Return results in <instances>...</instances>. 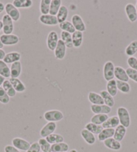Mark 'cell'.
<instances>
[{
	"mask_svg": "<svg viewBox=\"0 0 137 152\" xmlns=\"http://www.w3.org/2000/svg\"><path fill=\"white\" fill-rule=\"evenodd\" d=\"M114 129H104L97 136L98 140L104 142L105 140H108V139L113 137L114 135Z\"/></svg>",
	"mask_w": 137,
	"mask_h": 152,
	"instance_id": "24",
	"label": "cell"
},
{
	"mask_svg": "<svg viewBox=\"0 0 137 152\" xmlns=\"http://www.w3.org/2000/svg\"><path fill=\"white\" fill-rule=\"evenodd\" d=\"M126 133V128L124 127L122 125H119L115 129L114 137L116 140L119 141H122L124 138Z\"/></svg>",
	"mask_w": 137,
	"mask_h": 152,
	"instance_id": "23",
	"label": "cell"
},
{
	"mask_svg": "<svg viewBox=\"0 0 137 152\" xmlns=\"http://www.w3.org/2000/svg\"><path fill=\"white\" fill-rule=\"evenodd\" d=\"M120 125V121L117 116H112L105 121L102 125L104 129H114Z\"/></svg>",
	"mask_w": 137,
	"mask_h": 152,
	"instance_id": "16",
	"label": "cell"
},
{
	"mask_svg": "<svg viewBox=\"0 0 137 152\" xmlns=\"http://www.w3.org/2000/svg\"><path fill=\"white\" fill-rule=\"evenodd\" d=\"M44 119L49 122H58L63 119L64 115L59 110H50L44 114Z\"/></svg>",
	"mask_w": 137,
	"mask_h": 152,
	"instance_id": "2",
	"label": "cell"
},
{
	"mask_svg": "<svg viewBox=\"0 0 137 152\" xmlns=\"http://www.w3.org/2000/svg\"><path fill=\"white\" fill-rule=\"evenodd\" d=\"M5 80H6L5 78L0 75V87H1V85H3V83H4Z\"/></svg>",
	"mask_w": 137,
	"mask_h": 152,
	"instance_id": "50",
	"label": "cell"
},
{
	"mask_svg": "<svg viewBox=\"0 0 137 152\" xmlns=\"http://www.w3.org/2000/svg\"><path fill=\"white\" fill-rule=\"evenodd\" d=\"M59 40V36H58V34L56 32L52 31V32H49L46 38V45L49 50L55 51Z\"/></svg>",
	"mask_w": 137,
	"mask_h": 152,
	"instance_id": "6",
	"label": "cell"
},
{
	"mask_svg": "<svg viewBox=\"0 0 137 152\" xmlns=\"http://www.w3.org/2000/svg\"><path fill=\"white\" fill-rule=\"evenodd\" d=\"M22 73V64L20 61L15 62L10 66V78H18Z\"/></svg>",
	"mask_w": 137,
	"mask_h": 152,
	"instance_id": "17",
	"label": "cell"
},
{
	"mask_svg": "<svg viewBox=\"0 0 137 152\" xmlns=\"http://www.w3.org/2000/svg\"><path fill=\"white\" fill-rule=\"evenodd\" d=\"M12 4L16 8H30L32 6L33 1L31 0H14Z\"/></svg>",
	"mask_w": 137,
	"mask_h": 152,
	"instance_id": "30",
	"label": "cell"
},
{
	"mask_svg": "<svg viewBox=\"0 0 137 152\" xmlns=\"http://www.w3.org/2000/svg\"><path fill=\"white\" fill-rule=\"evenodd\" d=\"M137 52V40H134L126 46L125 54L129 57L134 56Z\"/></svg>",
	"mask_w": 137,
	"mask_h": 152,
	"instance_id": "37",
	"label": "cell"
},
{
	"mask_svg": "<svg viewBox=\"0 0 137 152\" xmlns=\"http://www.w3.org/2000/svg\"><path fill=\"white\" fill-rule=\"evenodd\" d=\"M40 22L46 26H57L58 25V20L57 16L52 15H41L39 17Z\"/></svg>",
	"mask_w": 137,
	"mask_h": 152,
	"instance_id": "14",
	"label": "cell"
},
{
	"mask_svg": "<svg viewBox=\"0 0 137 152\" xmlns=\"http://www.w3.org/2000/svg\"><path fill=\"white\" fill-rule=\"evenodd\" d=\"M5 11L6 14L12 18L14 22H18L20 18V12L19 10L16 8L12 3H7L5 6Z\"/></svg>",
	"mask_w": 137,
	"mask_h": 152,
	"instance_id": "4",
	"label": "cell"
},
{
	"mask_svg": "<svg viewBox=\"0 0 137 152\" xmlns=\"http://www.w3.org/2000/svg\"><path fill=\"white\" fill-rule=\"evenodd\" d=\"M51 3V0H42V1H41L40 11L42 15L49 14Z\"/></svg>",
	"mask_w": 137,
	"mask_h": 152,
	"instance_id": "41",
	"label": "cell"
},
{
	"mask_svg": "<svg viewBox=\"0 0 137 152\" xmlns=\"http://www.w3.org/2000/svg\"><path fill=\"white\" fill-rule=\"evenodd\" d=\"M126 71L128 76L129 79H131L132 80H133L134 82L137 83V70L132 69L130 68H128V69L126 70Z\"/></svg>",
	"mask_w": 137,
	"mask_h": 152,
	"instance_id": "44",
	"label": "cell"
},
{
	"mask_svg": "<svg viewBox=\"0 0 137 152\" xmlns=\"http://www.w3.org/2000/svg\"><path fill=\"white\" fill-rule=\"evenodd\" d=\"M104 145L107 148L114 151L120 150L121 148H122V145H121L120 142L116 140L114 137L108 139V140H105L104 141Z\"/></svg>",
	"mask_w": 137,
	"mask_h": 152,
	"instance_id": "18",
	"label": "cell"
},
{
	"mask_svg": "<svg viewBox=\"0 0 137 152\" xmlns=\"http://www.w3.org/2000/svg\"><path fill=\"white\" fill-rule=\"evenodd\" d=\"M10 101V97L4 91L3 87H0V103L4 104H6L9 103Z\"/></svg>",
	"mask_w": 137,
	"mask_h": 152,
	"instance_id": "43",
	"label": "cell"
},
{
	"mask_svg": "<svg viewBox=\"0 0 137 152\" xmlns=\"http://www.w3.org/2000/svg\"><path fill=\"white\" fill-rule=\"evenodd\" d=\"M1 30H3V23L0 20V32H1Z\"/></svg>",
	"mask_w": 137,
	"mask_h": 152,
	"instance_id": "51",
	"label": "cell"
},
{
	"mask_svg": "<svg viewBox=\"0 0 137 152\" xmlns=\"http://www.w3.org/2000/svg\"><path fill=\"white\" fill-rule=\"evenodd\" d=\"M69 152H78V151H77V149H71V150Z\"/></svg>",
	"mask_w": 137,
	"mask_h": 152,
	"instance_id": "53",
	"label": "cell"
},
{
	"mask_svg": "<svg viewBox=\"0 0 137 152\" xmlns=\"http://www.w3.org/2000/svg\"><path fill=\"white\" fill-rule=\"evenodd\" d=\"M116 85L118 91H120L121 93L124 94H128L130 92L131 87L127 82H123V81L116 80Z\"/></svg>",
	"mask_w": 137,
	"mask_h": 152,
	"instance_id": "38",
	"label": "cell"
},
{
	"mask_svg": "<svg viewBox=\"0 0 137 152\" xmlns=\"http://www.w3.org/2000/svg\"><path fill=\"white\" fill-rule=\"evenodd\" d=\"M68 149H69V146L67 143L65 142L58 143L51 145L52 152H67Z\"/></svg>",
	"mask_w": 137,
	"mask_h": 152,
	"instance_id": "34",
	"label": "cell"
},
{
	"mask_svg": "<svg viewBox=\"0 0 137 152\" xmlns=\"http://www.w3.org/2000/svg\"><path fill=\"white\" fill-rule=\"evenodd\" d=\"M45 139L51 145L58 143L64 142V137L61 135L58 134V133H52V134L49 135Z\"/></svg>",
	"mask_w": 137,
	"mask_h": 152,
	"instance_id": "36",
	"label": "cell"
},
{
	"mask_svg": "<svg viewBox=\"0 0 137 152\" xmlns=\"http://www.w3.org/2000/svg\"><path fill=\"white\" fill-rule=\"evenodd\" d=\"M90 109L92 113L96 114H106L108 115L112 111V108L106 104H100V105H97V104H91L90 106Z\"/></svg>",
	"mask_w": 137,
	"mask_h": 152,
	"instance_id": "13",
	"label": "cell"
},
{
	"mask_svg": "<svg viewBox=\"0 0 137 152\" xmlns=\"http://www.w3.org/2000/svg\"><path fill=\"white\" fill-rule=\"evenodd\" d=\"M59 28L62 31H64V32H67L70 34H73V33L75 32V29L74 26L72 24V23L71 22H68V21H65V22L59 23Z\"/></svg>",
	"mask_w": 137,
	"mask_h": 152,
	"instance_id": "39",
	"label": "cell"
},
{
	"mask_svg": "<svg viewBox=\"0 0 137 152\" xmlns=\"http://www.w3.org/2000/svg\"><path fill=\"white\" fill-rule=\"evenodd\" d=\"M6 52L3 49H0V60H3L5 56H6Z\"/></svg>",
	"mask_w": 137,
	"mask_h": 152,
	"instance_id": "48",
	"label": "cell"
},
{
	"mask_svg": "<svg viewBox=\"0 0 137 152\" xmlns=\"http://www.w3.org/2000/svg\"><path fill=\"white\" fill-rule=\"evenodd\" d=\"M114 64L111 61H108L104 64L103 69V75L104 79L106 81H110L114 78Z\"/></svg>",
	"mask_w": 137,
	"mask_h": 152,
	"instance_id": "3",
	"label": "cell"
},
{
	"mask_svg": "<svg viewBox=\"0 0 137 152\" xmlns=\"http://www.w3.org/2000/svg\"><path fill=\"white\" fill-rule=\"evenodd\" d=\"M106 89L108 93L113 97L116 96L118 93V88L116 85V80L115 79H112L110 81H108L106 84Z\"/></svg>",
	"mask_w": 137,
	"mask_h": 152,
	"instance_id": "28",
	"label": "cell"
},
{
	"mask_svg": "<svg viewBox=\"0 0 137 152\" xmlns=\"http://www.w3.org/2000/svg\"><path fill=\"white\" fill-rule=\"evenodd\" d=\"M109 117L106 114H96L91 118V123L94 124L102 125L106 120L108 119Z\"/></svg>",
	"mask_w": 137,
	"mask_h": 152,
	"instance_id": "32",
	"label": "cell"
},
{
	"mask_svg": "<svg viewBox=\"0 0 137 152\" xmlns=\"http://www.w3.org/2000/svg\"><path fill=\"white\" fill-rule=\"evenodd\" d=\"M10 82L11 83L13 87L15 89V91L18 93H23L26 90V87L22 81L19 78H10Z\"/></svg>",
	"mask_w": 137,
	"mask_h": 152,
	"instance_id": "21",
	"label": "cell"
},
{
	"mask_svg": "<svg viewBox=\"0 0 137 152\" xmlns=\"http://www.w3.org/2000/svg\"><path fill=\"white\" fill-rule=\"evenodd\" d=\"M125 12L128 20L130 22H135L137 20V12L136 7L133 4H127L125 6Z\"/></svg>",
	"mask_w": 137,
	"mask_h": 152,
	"instance_id": "11",
	"label": "cell"
},
{
	"mask_svg": "<svg viewBox=\"0 0 137 152\" xmlns=\"http://www.w3.org/2000/svg\"><path fill=\"white\" fill-rule=\"evenodd\" d=\"M81 135L83 140H85V142L89 144V145H94L96 143V140L94 134L89 132L88 130H87L85 128L81 131Z\"/></svg>",
	"mask_w": 137,
	"mask_h": 152,
	"instance_id": "20",
	"label": "cell"
},
{
	"mask_svg": "<svg viewBox=\"0 0 137 152\" xmlns=\"http://www.w3.org/2000/svg\"><path fill=\"white\" fill-rule=\"evenodd\" d=\"M127 63L130 69L137 70V58L136 57H129L127 60Z\"/></svg>",
	"mask_w": 137,
	"mask_h": 152,
	"instance_id": "45",
	"label": "cell"
},
{
	"mask_svg": "<svg viewBox=\"0 0 137 152\" xmlns=\"http://www.w3.org/2000/svg\"><path fill=\"white\" fill-rule=\"evenodd\" d=\"M117 117L119 119L120 125H123L126 128L130 127L131 120L130 113L127 109L124 107H118L117 109Z\"/></svg>",
	"mask_w": 137,
	"mask_h": 152,
	"instance_id": "1",
	"label": "cell"
},
{
	"mask_svg": "<svg viewBox=\"0 0 137 152\" xmlns=\"http://www.w3.org/2000/svg\"><path fill=\"white\" fill-rule=\"evenodd\" d=\"M57 129V124L55 122H48L40 131V135L43 138H46L52 134Z\"/></svg>",
	"mask_w": 137,
	"mask_h": 152,
	"instance_id": "10",
	"label": "cell"
},
{
	"mask_svg": "<svg viewBox=\"0 0 137 152\" xmlns=\"http://www.w3.org/2000/svg\"><path fill=\"white\" fill-rule=\"evenodd\" d=\"M71 23L73 26H74L76 31L83 32L86 30L85 23L83 22L82 18H81L80 15H73L71 18Z\"/></svg>",
	"mask_w": 137,
	"mask_h": 152,
	"instance_id": "8",
	"label": "cell"
},
{
	"mask_svg": "<svg viewBox=\"0 0 137 152\" xmlns=\"http://www.w3.org/2000/svg\"><path fill=\"white\" fill-rule=\"evenodd\" d=\"M2 87H3L4 91H6L10 97H14L16 95V91H15V89L13 87V86L12 85L9 80H6L4 81Z\"/></svg>",
	"mask_w": 137,
	"mask_h": 152,
	"instance_id": "35",
	"label": "cell"
},
{
	"mask_svg": "<svg viewBox=\"0 0 137 152\" xmlns=\"http://www.w3.org/2000/svg\"><path fill=\"white\" fill-rule=\"evenodd\" d=\"M72 40L73 47L76 48H80L83 42V32L75 31L72 34Z\"/></svg>",
	"mask_w": 137,
	"mask_h": 152,
	"instance_id": "29",
	"label": "cell"
},
{
	"mask_svg": "<svg viewBox=\"0 0 137 152\" xmlns=\"http://www.w3.org/2000/svg\"><path fill=\"white\" fill-rule=\"evenodd\" d=\"M136 12H137V1H136Z\"/></svg>",
	"mask_w": 137,
	"mask_h": 152,
	"instance_id": "54",
	"label": "cell"
},
{
	"mask_svg": "<svg viewBox=\"0 0 137 152\" xmlns=\"http://www.w3.org/2000/svg\"><path fill=\"white\" fill-rule=\"evenodd\" d=\"M136 58H137V56H136Z\"/></svg>",
	"mask_w": 137,
	"mask_h": 152,
	"instance_id": "55",
	"label": "cell"
},
{
	"mask_svg": "<svg viewBox=\"0 0 137 152\" xmlns=\"http://www.w3.org/2000/svg\"><path fill=\"white\" fill-rule=\"evenodd\" d=\"M4 45L3 44H2V42H1V41L0 40V49H2L4 48Z\"/></svg>",
	"mask_w": 137,
	"mask_h": 152,
	"instance_id": "52",
	"label": "cell"
},
{
	"mask_svg": "<svg viewBox=\"0 0 137 152\" xmlns=\"http://www.w3.org/2000/svg\"><path fill=\"white\" fill-rule=\"evenodd\" d=\"M0 75L5 78L10 77V68L4 60H0Z\"/></svg>",
	"mask_w": 137,
	"mask_h": 152,
	"instance_id": "40",
	"label": "cell"
},
{
	"mask_svg": "<svg viewBox=\"0 0 137 152\" xmlns=\"http://www.w3.org/2000/svg\"><path fill=\"white\" fill-rule=\"evenodd\" d=\"M38 142L41 146V149L43 152H52L51 144H50L45 138H41Z\"/></svg>",
	"mask_w": 137,
	"mask_h": 152,
	"instance_id": "42",
	"label": "cell"
},
{
	"mask_svg": "<svg viewBox=\"0 0 137 152\" xmlns=\"http://www.w3.org/2000/svg\"><path fill=\"white\" fill-rule=\"evenodd\" d=\"M5 152H21L19 149L15 148V147L11 145H7L4 148Z\"/></svg>",
	"mask_w": 137,
	"mask_h": 152,
	"instance_id": "47",
	"label": "cell"
},
{
	"mask_svg": "<svg viewBox=\"0 0 137 152\" xmlns=\"http://www.w3.org/2000/svg\"><path fill=\"white\" fill-rule=\"evenodd\" d=\"M21 59V54L18 52H12L6 54L4 61L7 64H13L15 62L20 61Z\"/></svg>",
	"mask_w": 137,
	"mask_h": 152,
	"instance_id": "19",
	"label": "cell"
},
{
	"mask_svg": "<svg viewBox=\"0 0 137 152\" xmlns=\"http://www.w3.org/2000/svg\"><path fill=\"white\" fill-rule=\"evenodd\" d=\"M12 145L20 151H26L30 147L31 144L27 140L20 137H15L12 140Z\"/></svg>",
	"mask_w": 137,
	"mask_h": 152,
	"instance_id": "7",
	"label": "cell"
},
{
	"mask_svg": "<svg viewBox=\"0 0 137 152\" xmlns=\"http://www.w3.org/2000/svg\"><path fill=\"white\" fill-rule=\"evenodd\" d=\"M99 95L102 96L103 100L104 101V104L110 107H113L114 106L115 101L114 97L108 93L107 91H102L99 93Z\"/></svg>",
	"mask_w": 137,
	"mask_h": 152,
	"instance_id": "26",
	"label": "cell"
},
{
	"mask_svg": "<svg viewBox=\"0 0 137 152\" xmlns=\"http://www.w3.org/2000/svg\"><path fill=\"white\" fill-rule=\"evenodd\" d=\"M66 50H67V47L65 44L61 40H59L56 48L55 50V58L57 60L64 59L66 55Z\"/></svg>",
	"mask_w": 137,
	"mask_h": 152,
	"instance_id": "12",
	"label": "cell"
},
{
	"mask_svg": "<svg viewBox=\"0 0 137 152\" xmlns=\"http://www.w3.org/2000/svg\"><path fill=\"white\" fill-rule=\"evenodd\" d=\"M60 38H61L60 40L64 42L67 48H73L71 34L67 32H64V31H62L61 33H60Z\"/></svg>",
	"mask_w": 137,
	"mask_h": 152,
	"instance_id": "25",
	"label": "cell"
},
{
	"mask_svg": "<svg viewBox=\"0 0 137 152\" xmlns=\"http://www.w3.org/2000/svg\"><path fill=\"white\" fill-rule=\"evenodd\" d=\"M41 150V146L39 145L38 142H34L30 145V147L29 148L26 152H40Z\"/></svg>",
	"mask_w": 137,
	"mask_h": 152,
	"instance_id": "46",
	"label": "cell"
},
{
	"mask_svg": "<svg viewBox=\"0 0 137 152\" xmlns=\"http://www.w3.org/2000/svg\"><path fill=\"white\" fill-rule=\"evenodd\" d=\"M5 10V6L2 2H0V14Z\"/></svg>",
	"mask_w": 137,
	"mask_h": 152,
	"instance_id": "49",
	"label": "cell"
},
{
	"mask_svg": "<svg viewBox=\"0 0 137 152\" xmlns=\"http://www.w3.org/2000/svg\"><path fill=\"white\" fill-rule=\"evenodd\" d=\"M0 40L6 46H14L20 42V38L15 34H2L0 36Z\"/></svg>",
	"mask_w": 137,
	"mask_h": 152,
	"instance_id": "9",
	"label": "cell"
},
{
	"mask_svg": "<svg viewBox=\"0 0 137 152\" xmlns=\"http://www.w3.org/2000/svg\"><path fill=\"white\" fill-rule=\"evenodd\" d=\"M85 129L88 130L89 132H90L94 135H99L102 131L104 129V128H103L102 125H96L93 124V123L89 122L85 125Z\"/></svg>",
	"mask_w": 137,
	"mask_h": 152,
	"instance_id": "31",
	"label": "cell"
},
{
	"mask_svg": "<svg viewBox=\"0 0 137 152\" xmlns=\"http://www.w3.org/2000/svg\"><path fill=\"white\" fill-rule=\"evenodd\" d=\"M2 23H3V32L4 34H12L14 29V21L12 20L8 15H4L2 17Z\"/></svg>",
	"mask_w": 137,
	"mask_h": 152,
	"instance_id": "5",
	"label": "cell"
},
{
	"mask_svg": "<svg viewBox=\"0 0 137 152\" xmlns=\"http://www.w3.org/2000/svg\"><path fill=\"white\" fill-rule=\"evenodd\" d=\"M68 15V10L65 6H61L60 9L58 12V14L56 15L58 22L59 23H63L66 21L67 19V17Z\"/></svg>",
	"mask_w": 137,
	"mask_h": 152,
	"instance_id": "27",
	"label": "cell"
},
{
	"mask_svg": "<svg viewBox=\"0 0 137 152\" xmlns=\"http://www.w3.org/2000/svg\"><path fill=\"white\" fill-rule=\"evenodd\" d=\"M114 77L118 79V80L123 81V82H128L129 78L126 73L125 69H124L121 66H115L114 69Z\"/></svg>",
	"mask_w": 137,
	"mask_h": 152,
	"instance_id": "15",
	"label": "cell"
},
{
	"mask_svg": "<svg viewBox=\"0 0 137 152\" xmlns=\"http://www.w3.org/2000/svg\"><path fill=\"white\" fill-rule=\"evenodd\" d=\"M61 0H52L50 6L49 14L56 16L58 14V12L60 9V7L62 6Z\"/></svg>",
	"mask_w": 137,
	"mask_h": 152,
	"instance_id": "33",
	"label": "cell"
},
{
	"mask_svg": "<svg viewBox=\"0 0 137 152\" xmlns=\"http://www.w3.org/2000/svg\"><path fill=\"white\" fill-rule=\"evenodd\" d=\"M88 100L92 104H104V101L102 96L99 93L95 92H89L88 94Z\"/></svg>",
	"mask_w": 137,
	"mask_h": 152,
	"instance_id": "22",
	"label": "cell"
}]
</instances>
